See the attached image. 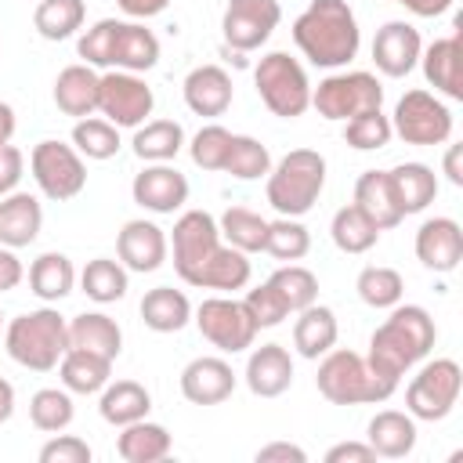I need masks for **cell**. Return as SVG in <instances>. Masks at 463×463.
Instances as JSON below:
<instances>
[{
	"instance_id": "obj_1",
	"label": "cell",
	"mask_w": 463,
	"mask_h": 463,
	"mask_svg": "<svg viewBox=\"0 0 463 463\" xmlns=\"http://www.w3.org/2000/svg\"><path fill=\"white\" fill-rule=\"evenodd\" d=\"M293 43L315 69H344L358 58L362 29L347 0H311L293 18Z\"/></svg>"
},
{
	"instance_id": "obj_2",
	"label": "cell",
	"mask_w": 463,
	"mask_h": 463,
	"mask_svg": "<svg viewBox=\"0 0 463 463\" xmlns=\"http://www.w3.org/2000/svg\"><path fill=\"white\" fill-rule=\"evenodd\" d=\"M438 340V326L430 318L427 307L420 304H394L387 322L373 329L369 336V369L391 383H398L416 362H423L430 354Z\"/></svg>"
},
{
	"instance_id": "obj_3",
	"label": "cell",
	"mask_w": 463,
	"mask_h": 463,
	"mask_svg": "<svg viewBox=\"0 0 463 463\" xmlns=\"http://www.w3.org/2000/svg\"><path fill=\"white\" fill-rule=\"evenodd\" d=\"M76 54L90 69H123V72H148L159 61V36L141 22L101 18L76 40Z\"/></svg>"
},
{
	"instance_id": "obj_4",
	"label": "cell",
	"mask_w": 463,
	"mask_h": 463,
	"mask_svg": "<svg viewBox=\"0 0 463 463\" xmlns=\"http://www.w3.org/2000/svg\"><path fill=\"white\" fill-rule=\"evenodd\" d=\"M4 351L22 369L51 373L69 351V318L51 304L36 311H22L4 326Z\"/></svg>"
},
{
	"instance_id": "obj_5",
	"label": "cell",
	"mask_w": 463,
	"mask_h": 463,
	"mask_svg": "<svg viewBox=\"0 0 463 463\" xmlns=\"http://www.w3.org/2000/svg\"><path fill=\"white\" fill-rule=\"evenodd\" d=\"M315 387L333 405H376L398 391V383H391L369 369L365 354L347 351V347H333L318 358Z\"/></svg>"
},
{
	"instance_id": "obj_6",
	"label": "cell",
	"mask_w": 463,
	"mask_h": 463,
	"mask_svg": "<svg viewBox=\"0 0 463 463\" xmlns=\"http://www.w3.org/2000/svg\"><path fill=\"white\" fill-rule=\"evenodd\" d=\"M326 188V156L315 148H289L271 170L264 195L279 217H304Z\"/></svg>"
},
{
	"instance_id": "obj_7",
	"label": "cell",
	"mask_w": 463,
	"mask_h": 463,
	"mask_svg": "<svg viewBox=\"0 0 463 463\" xmlns=\"http://www.w3.org/2000/svg\"><path fill=\"white\" fill-rule=\"evenodd\" d=\"M253 83L264 109L279 119H297L311 109V80L307 69L289 51H268L253 65Z\"/></svg>"
},
{
	"instance_id": "obj_8",
	"label": "cell",
	"mask_w": 463,
	"mask_h": 463,
	"mask_svg": "<svg viewBox=\"0 0 463 463\" xmlns=\"http://www.w3.org/2000/svg\"><path fill=\"white\" fill-rule=\"evenodd\" d=\"M380 105H383V83L365 69L329 72L326 80H318V87H311V109L333 123H344Z\"/></svg>"
},
{
	"instance_id": "obj_9",
	"label": "cell",
	"mask_w": 463,
	"mask_h": 463,
	"mask_svg": "<svg viewBox=\"0 0 463 463\" xmlns=\"http://www.w3.org/2000/svg\"><path fill=\"white\" fill-rule=\"evenodd\" d=\"M29 170L36 188L51 199V203H69L87 188V159L72 148V141H36L29 152Z\"/></svg>"
},
{
	"instance_id": "obj_10",
	"label": "cell",
	"mask_w": 463,
	"mask_h": 463,
	"mask_svg": "<svg viewBox=\"0 0 463 463\" xmlns=\"http://www.w3.org/2000/svg\"><path fill=\"white\" fill-rule=\"evenodd\" d=\"M459 391H463V369L456 358H434L427 362L405 387V412L412 420H427V423H438L445 420L456 402H459Z\"/></svg>"
},
{
	"instance_id": "obj_11",
	"label": "cell",
	"mask_w": 463,
	"mask_h": 463,
	"mask_svg": "<svg viewBox=\"0 0 463 463\" xmlns=\"http://www.w3.org/2000/svg\"><path fill=\"white\" fill-rule=\"evenodd\" d=\"M391 130L405 145L434 148V145H445L452 137V112L438 94L416 87V90H405L398 98L394 116H391Z\"/></svg>"
},
{
	"instance_id": "obj_12",
	"label": "cell",
	"mask_w": 463,
	"mask_h": 463,
	"mask_svg": "<svg viewBox=\"0 0 463 463\" xmlns=\"http://www.w3.org/2000/svg\"><path fill=\"white\" fill-rule=\"evenodd\" d=\"M156 109V94L145 83L141 72H123V69H105L98 80V112L116 123L119 130L141 127Z\"/></svg>"
},
{
	"instance_id": "obj_13",
	"label": "cell",
	"mask_w": 463,
	"mask_h": 463,
	"mask_svg": "<svg viewBox=\"0 0 463 463\" xmlns=\"http://www.w3.org/2000/svg\"><path fill=\"white\" fill-rule=\"evenodd\" d=\"M192 315H195V326H199L203 340L213 344L224 354H242L257 340V326L246 315L242 300H235V297H224V293L221 297H206Z\"/></svg>"
},
{
	"instance_id": "obj_14",
	"label": "cell",
	"mask_w": 463,
	"mask_h": 463,
	"mask_svg": "<svg viewBox=\"0 0 463 463\" xmlns=\"http://www.w3.org/2000/svg\"><path fill=\"white\" fill-rule=\"evenodd\" d=\"M282 22V7L279 0H228L224 14H221V36L228 51L250 54L260 51L271 33Z\"/></svg>"
},
{
	"instance_id": "obj_15",
	"label": "cell",
	"mask_w": 463,
	"mask_h": 463,
	"mask_svg": "<svg viewBox=\"0 0 463 463\" xmlns=\"http://www.w3.org/2000/svg\"><path fill=\"white\" fill-rule=\"evenodd\" d=\"M166 242L174 250V271L181 275V282H188L192 271H199L213 257V250L221 246L217 217L206 213V210H184L174 221V232H170Z\"/></svg>"
},
{
	"instance_id": "obj_16",
	"label": "cell",
	"mask_w": 463,
	"mask_h": 463,
	"mask_svg": "<svg viewBox=\"0 0 463 463\" xmlns=\"http://www.w3.org/2000/svg\"><path fill=\"white\" fill-rule=\"evenodd\" d=\"M188 177L174 163H145L130 181V195L148 213H177L188 203Z\"/></svg>"
},
{
	"instance_id": "obj_17",
	"label": "cell",
	"mask_w": 463,
	"mask_h": 463,
	"mask_svg": "<svg viewBox=\"0 0 463 463\" xmlns=\"http://www.w3.org/2000/svg\"><path fill=\"white\" fill-rule=\"evenodd\" d=\"M420 51H423V40H420V29L394 18V22H383L373 36V65L391 76V80H402L409 76L416 65H420Z\"/></svg>"
},
{
	"instance_id": "obj_18",
	"label": "cell",
	"mask_w": 463,
	"mask_h": 463,
	"mask_svg": "<svg viewBox=\"0 0 463 463\" xmlns=\"http://www.w3.org/2000/svg\"><path fill=\"white\" fill-rule=\"evenodd\" d=\"M116 253H119V264L127 271H137V275H148L156 268L166 264V253H170V242H166V232L156 224V221H145V217H134L119 228L116 235Z\"/></svg>"
},
{
	"instance_id": "obj_19",
	"label": "cell",
	"mask_w": 463,
	"mask_h": 463,
	"mask_svg": "<svg viewBox=\"0 0 463 463\" xmlns=\"http://www.w3.org/2000/svg\"><path fill=\"white\" fill-rule=\"evenodd\" d=\"M416 260L438 275H449L463 260V228L456 217H427L416 228Z\"/></svg>"
},
{
	"instance_id": "obj_20",
	"label": "cell",
	"mask_w": 463,
	"mask_h": 463,
	"mask_svg": "<svg viewBox=\"0 0 463 463\" xmlns=\"http://www.w3.org/2000/svg\"><path fill=\"white\" fill-rule=\"evenodd\" d=\"M235 383V369L217 354H199L181 369V394L192 405H221L232 398Z\"/></svg>"
},
{
	"instance_id": "obj_21",
	"label": "cell",
	"mask_w": 463,
	"mask_h": 463,
	"mask_svg": "<svg viewBox=\"0 0 463 463\" xmlns=\"http://www.w3.org/2000/svg\"><path fill=\"white\" fill-rule=\"evenodd\" d=\"M423 80L434 87V94H445L449 101H463V40L459 33L438 36L420 51Z\"/></svg>"
},
{
	"instance_id": "obj_22",
	"label": "cell",
	"mask_w": 463,
	"mask_h": 463,
	"mask_svg": "<svg viewBox=\"0 0 463 463\" xmlns=\"http://www.w3.org/2000/svg\"><path fill=\"white\" fill-rule=\"evenodd\" d=\"M181 94H184V105L195 112V116H206V119H217L232 109V98H235V87H232V76L221 69V65H195L184 83H181Z\"/></svg>"
},
{
	"instance_id": "obj_23",
	"label": "cell",
	"mask_w": 463,
	"mask_h": 463,
	"mask_svg": "<svg viewBox=\"0 0 463 463\" xmlns=\"http://www.w3.org/2000/svg\"><path fill=\"white\" fill-rule=\"evenodd\" d=\"M250 394L257 398H279L293 387V358L282 344H260L250 351L246 358V373H242Z\"/></svg>"
},
{
	"instance_id": "obj_24",
	"label": "cell",
	"mask_w": 463,
	"mask_h": 463,
	"mask_svg": "<svg viewBox=\"0 0 463 463\" xmlns=\"http://www.w3.org/2000/svg\"><path fill=\"white\" fill-rule=\"evenodd\" d=\"M43 228V206L33 192H7L0 195V246L22 250L29 242H36Z\"/></svg>"
},
{
	"instance_id": "obj_25",
	"label": "cell",
	"mask_w": 463,
	"mask_h": 463,
	"mask_svg": "<svg viewBox=\"0 0 463 463\" xmlns=\"http://www.w3.org/2000/svg\"><path fill=\"white\" fill-rule=\"evenodd\" d=\"M250 275H253L250 253L221 242L213 250V257L199 271H192L188 286H195V289H217V293H235V289H246L250 286Z\"/></svg>"
},
{
	"instance_id": "obj_26",
	"label": "cell",
	"mask_w": 463,
	"mask_h": 463,
	"mask_svg": "<svg viewBox=\"0 0 463 463\" xmlns=\"http://www.w3.org/2000/svg\"><path fill=\"white\" fill-rule=\"evenodd\" d=\"M98 80H101V72L83 65V61L65 65L54 76V105H58V112L72 116V119L94 116L98 112Z\"/></svg>"
},
{
	"instance_id": "obj_27",
	"label": "cell",
	"mask_w": 463,
	"mask_h": 463,
	"mask_svg": "<svg viewBox=\"0 0 463 463\" xmlns=\"http://www.w3.org/2000/svg\"><path fill=\"white\" fill-rule=\"evenodd\" d=\"M354 206L380 228V232H391L405 221L402 206H398V195L391 188V177L387 170H365L358 181H354Z\"/></svg>"
},
{
	"instance_id": "obj_28",
	"label": "cell",
	"mask_w": 463,
	"mask_h": 463,
	"mask_svg": "<svg viewBox=\"0 0 463 463\" xmlns=\"http://www.w3.org/2000/svg\"><path fill=\"white\" fill-rule=\"evenodd\" d=\"M336 336H340V326H336V311L326 307V304H307L304 311H297V322H293V347L300 358L307 362H318L326 351L336 347Z\"/></svg>"
},
{
	"instance_id": "obj_29",
	"label": "cell",
	"mask_w": 463,
	"mask_h": 463,
	"mask_svg": "<svg viewBox=\"0 0 463 463\" xmlns=\"http://www.w3.org/2000/svg\"><path fill=\"white\" fill-rule=\"evenodd\" d=\"M365 441L383 459H405L416 449V420L398 409H380L365 427Z\"/></svg>"
},
{
	"instance_id": "obj_30",
	"label": "cell",
	"mask_w": 463,
	"mask_h": 463,
	"mask_svg": "<svg viewBox=\"0 0 463 463\" xmlns=\"http://www.w3.org/2000/svg\"><path fill=\"white\" fill-rule=\"evenodd\" d=\"M69 347H83L116 362L123 351V329L105 311H80L69 318Z\"/></svg>"
},
{
	"instance_id": "obj_31",
	"label": "cell",
	"mask_w": 463,
	"mask_h": 463,
	"mask_svg": "<svg viewBox=\"0 0 463 463\" xmlns=\"http://www.w3.org/2000/svg\"><path fill=\"white\" fill-rule=\"evenodd\" d=\"M98 412L105 423L112 427H127L134 420H145L152 412V394L145 383L137 380H109L101 391H98Z\"/></svg>"
},
{
	"instance_id": "obj_32",
	"label": "cell",
	"mask_w": 463,
	"mask_h": 463,
	"mask_svg": "<svg viewBox=\"0 0 463 463\" xmlns=\"http://www.w3.org/2000/svg\"><path fill=\"white\" fill-rule=\"evenodd\" d=\"M170 445H174L170 430L163 423H152L148 416L119 427V438H116V452L127 463H159L170 456Z\"/></svg>"
},
{
	"instance_id": "obj_33",
	"label": "cell",
	"mask_w": 463,
	"mask_h": 463,
	"mask_svg": "<svg viewBox=\"0 0 463 463\" xmlns=\"http://www.w3.org/2000/svg\"><path fill=\"white\" fill-rule=\"evenodd\" d=\"M387 177H391V188H394L398 206H402L405 217L409 213H423L438 195V174L427 163H416V159L412 163H398L394 170H387Z\"/></svg>"
},
{
	"instance_id": "obj_34",
	"label": "cell",
	"mask_w": 463,
	"mask_h": 463,
	"mask_svg": "<svg viewBox=\"0 0 463 463\" xmlns=\"http://www.w3.org/2000/svg\"><path fill=\"white\" fill-rule=\"evenodd\" d=\"M141 322L152 333H181L192 322V300L174 286H156L141 297Z\"/></svg>"
},
{
	"instance_id": "obj_35",
	"label": "cell",
	"mask_w": 463,
	"mask_h": 463,
	"mask_svg": "<svg viewBox=\"0 0 463 463\" xmlns=\"http://www.w3.org/2000/svg\"><path fill=\"white\" fill-rule=\"evenodd\" d=\"M58 376H61V387L72 394H98L112 376V358L83 347H69L58 362Z\"/></svg>"
},
{
	"instance_id": "obj_36",
	"label": "cell",
	"mask_w": 463,
	"mask_h": 463,
	"mask_svg": "<svg viewBox=\"0 0 463 463\" xmlns=\"http://www.w3.org/2000/svg\"><path fill=\"white\" fill-rule=\"evenodd\" d=\"M130 148L141 163H174L184 148V127L177 119H145L134 127Z\"/></svg>"
},
{
	"instance_id": "obj_37",
	"label": "cell",
	"mask_w": 463,
	"mask_h": 463,
	"mask_svg": "<svg viewBox=\"0 0 463 463\" xmlns=\"http://www.w3.org/2000/svg\"><path fill=\"white\" fill-rule=\"evenodd\" d=\"M72 286H76V268H72V260H69L65 253L47 250V253H40V257L29 264V289H33L43 304L65 300V297L72 293Z\"/></svg>"
},
{
	"instance_id": "obj_38",
	"label": "cell",
	"mask_w": 463,
	"mask_h": 463,
	"mask_svg": "<svg viewBox=\"0 0 463 463\" xmlns=\"http://www.w3.org/2000/svg\"><path fill=\"white\" fill-rule=\"evenodd\" d=\"M76 279H80V289L87 293V300H94V304H116L130 289V271L112 257L87 260V268Z\"/></svg>"
},
{
	"instance_id": "obj_39",
	"label": "cell",
	"mask_w": 463,
	"mask_h": 463,
	"mask_svg": "<svg viewBox=\"0 0 463 463\" xmlns=\"http://www.w3.org/2000/svg\"><path fill=\"white\" fill-rule=\"evenodd\" d=\"M217 232L221 242L242 250V253H264V239H268V217H260L250 206H228L217 217Z\"/></svg>"
},
{
	"instance_id": "obj_40",
	"label": "cell",
	"mask_w": 463,
	"mask_h": 463,
	"mask_svg": "<svg viewBox=\"0 0 463 463\" xmlns=\"http://www.w3.org/2000/svg\"><path fill=\"white\" fill-rule=\"evenodd\" d=\"M329 239H333V246H336L340 253L358 257V253H369V250L380 242V228L351 203V206H340V210L333 213V221H329Z\"/></svg>"
},
{
	"instance_id": "obj_41",
	"label": "cell",
	"mask_w": 463,
	"mask_h": 463,
	"mask_svg": "<svg viewBox=\"0 0 463 463\" xmlns=\"http://www.w3.org/2000/svg\"><path fill=\"white\" fill-rule=\"evenodd\" d=\"M83 22H87V4L83 0H40L36 11H33L36 33L51 43L76 36L83 29Z\"/></svg>"
},
{
	"instance_id": "obj_42",
	"label": "cell",
	"mask_w": 463,
	"mask_h": 463,
	"mask_svg": "<svg viewBox=\"0 0 463 463\" xmlns=\"http://www.w3.org/2000/svg\"><path fill=\"white\" fill-rule=\"evenodd\" d=\"M354 289H358L362 304H369V307H376V311H391V307L402 304V297H405V279H402L398 268L369 264V268L358 271Z\"/></svg>"
},
{
	"instance_id": "obj_43",
	"label": "cell",
	"mask_w": 463,
	"mask_h": 463,
	"mask_svg": "<svg viewBox=\"0 0 463 463\" xmlns=\"http://www.w3.org/2000/svg\"><path fill=\"white\" fill-rule=\"evenodd\" d=\"M119 127L109 123L105 116H83L72 123V148L83 156V159H94V163H105L119 152Z\"/></svg>"
},
{
	"instance_id": "obj_44",
	"label": "cell",
	"mask_w": 463,
	"mask_h": 463,
	"mask_svg": "<svg viewBox=\"0 0 463 463\" xmlns=\"http://www.w3.org/2000/svg\"><path fill=\"white\" fill-rule=\"evenodd\" d=\"M76 405H72V391L65 387H40L29 398V423L43 434H58L72 423Z\"/></svg>"
},
{
	"instance_id": "obj_45",
	"label": "cell",
	"mask_w": 463,
	"mask_h": 463,
	"mask_svg": "<svg viewBox=\"0 0 463 463\" xmlns=\"http://www.w3.org/2000/svg\"><path fill=\"white\" fill-rule=\"evenodd\" d=\"M268 170H271L268 145L257 141V137H250V134H232L224 174H232L235 181H257V177H268Z\"/></svg>"
},
{
	"instance_id": "obj_46",
	"label": "cell",
	"mask_w": 463,
	"mask_h": 463,
	"mask_svg": "<svg viewBox=\"0 0 463 463\" xmlns=\"http://www.w3.org/2000/svg\"><path fill=\"white\" fill-rule=\"evenodd\" d=\"M311 250V232L304 228L300 217H275L268 221V239H264V253H271L275 260H304Z\"/></svg>"
},
{
	"instance_id": "obj_47",
	"label": "cell",
	"mask_w": 463,
	"mask_h": 463,
	"mask_svg": "<svg viewBox=\"0 0 463 463\" xmlns=\"http://www.w3.org/2000/svg\"><path fill=\"white\" fill-rule=\"evenodd\" d=\"M394 137L391 130V116H383L380 109H369L362 116H351L344 119V141L354 148V152H376V148H387Z\"/></svg>"
},
{
	"instance_id": "obj_48",
	"label": "cell",
	"mask_w": 463,
	"mask_h": 463,
	"mask_svg": "<svg viewBox=\"0 0 463 463\" xmlns=\"http://www.w3.org/2000/svg\"><path fill=\"white\" fill-rule=\"evenodd\" d=\"M268 282L279 289V297L289 304V311H304L307 304L318 300V279H315V271L304 268V264H297V260L293 264H282Z\"/></svg>"
},
{
	"instance_id": "obj_49",
	"label": "cell",
	"mask_w": 463,
	"mask_h": 463,
	"mask_svg": "<svg viewBox=\"0 0 463 463\" xmlns=\"http://www.w3.org/2000/svg\"><path fill=\"white\" fill-rule=\"evenodd\" d=\"M228 148H232V130L221 127V123H206L195 130V137L188 141V156L199 170H224V159H228Z\"/></svg>"
},
{
	"instance_id": "obj_50",
	"label": "cell",
	"mask_w": 463,
	"mask_h": 463,
	"mask_svg": "<svg viewBox=\"0 0 463 463\" xmlns=\"http://www.w3.org/2000/svg\"><path fill=\"white\" fill-rule=\"evenodd\" d=\"M242 307H246V315L253 318L257 333H260V329H275V326H282V322L293 315V311H289V304L279 297V289H275L271 282H260V286L246 289Z\"/></svg>"
},
{
	"instance_id": "obj_51",
	"label": "cell",
	"mask_w": 463,
	"mask_h": 463,
	"mask_svg": "<svg viewBox=\"0 0 463 463\" xmlns=\"http://www.w3.org/2000/svg\"><path fill=\"white\" fill-rule=\"evenodd\" d=\"M90 445L80 434H51V441H43L40 449V463H90Z\"/></svg>"
},
{
	"instance_id": "obj_52",
	"label": "cell",
	"mask_w": 463,
	"mask_h": 463,
	"mask_svg": "<svg viewBox=\"0 0 463 463\" xmlns=\"http://www.w3.org/2000/svg\"><path fill=\"white\" fill-rule=\"evenodd\" d=\"M22 174H25V156H22V148L11 145V141L0 145V195L14 192L18 181H22Z\"/></svg>"
},
{
	"instance_id": "obj_53",
	"label": "cell",
	"mask_w": 463,
	"mask_h": 463,
	"mask_svg": "<svg viewBox=\"0 0 463 463\" xmlns=\"http://www.w3.org/2000/svg\"><path fill=\"white\" fill-rule=\"evenodd\" d=\"M253 459L257 463H307V452L293 441H268V445L257 449Z\"/></svg>"
},
{
	"instance_id": "obj_54",
	"label": "cell",
	"mask_w": 463,
	"mask_h": 463,
	"mask_svg": "<svg viewBox=\"0 0 463 463\" xmlns=\"http://www.w3.org/2000/svg\"><path fill=\"white\" fill-rule=\"evenodd\" d=\"M376 452L369 441H340L326 452V463H373Z\"/></svg>"
},
{
	"instance_id": "obj_55",
	"label": "cell",
	"mask_w": 463,
	"mask_h": 463,
	"mask_svg": "<svg viewBox=\"0 0 463 463\" xmlns=\"http://www.w3.org/2000/svg\"><path fill=\"white\" fill-rule=\"evenodd\" d=\"M25 279V268L18 260V253L11 246H0V293L18 289V282Z\"/></svg>"
},
{
	"instance_id": "obj_56",
	"label": "cell",
	"mask_w": 463,
	"mask_h": 463,
	"mask_svg": "<svg viewBox=\"0 0 463 463\" xmlns=\"http://www.w3.org/2000/svg\"><path fill=\"white\" fill-rule=\"evenodd\" d=\"M119 11L130 18V22H145V18H156L170 7V0H116Z\"/></svg>"
},
{
	"instance_id": "obj_57",
	"label": "cell",
	"mask_w": 463,
	"mask_h": 463,
	"mask_svg": "<svg viewBox=\"0 0 463 463\" xmlns=\"http://www.w3.org/2000/svg\"><path fill=\"white\" fill-rule=\"evenodd\" d=\"M441 170L449 177V184L463 188V145H449L445 148V159H441Z\"/></svg>"
},
{
	"instance_id": "obj_58",
	"label": "cell",
	"mask_w": 463,
	"mask_h": 463,
	"mask_svg": "<svg viewBox=\"0 0 463 463\" xmlns=\"http://www.w3.org/2000/svg\"><path fill=\"white\" fill-rule=\"evenodd\" d=\"M394 4H402L416 18H438V14H445L452 7V0H394Z\"/></svg>"
},
{
	"instance_id": "obj_59",
	"label": "cell",
	"mask_w": 463,
	"mask_h": 463,
	"mask_svg": "<svg viewBox=\"0 0 463 463\" xmlns=\"http://www.w3.org/2000/svg\"><path fill=\"white\" fill-rule=\"evenodd\" d=\"M11 416H14V387H11V380L0 376V427H4Z\"/></svg>"
},
{
	"instance_id": "obj_60",
	"label": "cell",
	"mask_w": 463,
	"mask_h": 463,
	"mask_svg": "<svg viewBox=\"0 0 463 463\" xmlns=\"http://www.w3.org/2000/svg\"><path fill=\"white\" fill-rule=\"evenodd\" d=\"M14 127H18L14 109H11L7 101H0V145H7V141L14 137Z\"/></svg>"
},
{
	"instance_id": "obj_61",
	"label": "cell",
	"mask_w": 463,
	"mask_h": 463,
	"mask_svg": "<svg viewBox=\"0 0 463 463\" xmlns=\"http://www.w3.org/2000/svg\"><path fill=\"white\" fill-rule=\"evenodd\" d=\"M0 329H4V311H0Z\"/></svg>"
}]
</instances>
